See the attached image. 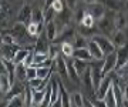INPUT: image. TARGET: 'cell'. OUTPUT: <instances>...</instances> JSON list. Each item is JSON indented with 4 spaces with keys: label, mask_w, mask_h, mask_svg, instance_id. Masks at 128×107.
Segmentation results:
<instances>
[{
    "label": "cell",
    "mask_w": 128,
    "mask_h": 107,
    "mask_svg": "<svg viewBox=\"0 0 128 107\" xmlns=\"http://www.w3.org/2000/svg\"><path fill=\"white\" fill-rule=\"evenodd\" d=\"M114 14H112V16H108V14L105 13L104 17H101L100 20H97V26H98L100 33H102V34H105V36H111V33L115 30Z\"/></svg>",
    "instance_id": "obj_1"
},
{
    "label": "cell",
    "mask_w": 128,
    "mask_h": 107,
    "mask_svg": "<svg viewBox=\"0 0 128 107\" xmlns=\"http://www.w3.org/2000/svg\"><path fill=\"white\" fill-rule=\"evenodd\" d=\"M92 39H94L98 44H100V47L102 49V51H104L105 56L117 50V46L112 43V40H111L110 36H105V34H104V36H102V34H96Z\"/></svg>",
    "instance_id": "obj_2"
},
{
    "label": "cell",
    "mask_w": 128,
    "mask_h": 107,
    "mask_svg": "<svg viewBox=\"0 0 128 107\" xmlns=\"http://www.w3.org/2000/svg\"><path fill=\"white\" fill-rule=\"evenodd\" d=\"M53 71H57L61 77H66V79H68V69H67V60H66V57L63 54H60L57 56L53 60V67H51Z\"/></svg>",
    "instance_id": "obj_3"
},
{
    "label": "cell",
    "mask_w": 128,
    "mask_h": 107,
    "mask_svg": "<svg viewBox=\"0 0 128 107\" xmlns=\"http://www.w3.org/2000/svg\"><path fill=\"white\" fill-rule=\"evenodd\" d=\"M127 63H128V42L124 46L117 47V66H115L114 71L125 67Z\"/></svg>",
    "instance_id": "obj_4"
},
{
    "label": "cell",
    "mask_w": 128,
    "mask_h": 107,
    "mask_svg": "<svg viewBox=\"0 0 128 107\" xmlns=\"http://www.w3.org/2000/svg\"><path fill=\"white\" fill-rule=\"evenodd\" d=\"M112 83H114V79L111 77V73H108V74L104 76V79L101 80L100 86H98V88H97V97L100 98H104L105 94H107V91L111 88V86H112Z\"/></svg>",
    "instance_id": "obj_5"
},
{
    "label": "cell",
    "mask_w": 128,
    "mask_h": 107,
    "mask_svg": "<svg viewBox=\"0 0 128 107\" xmlns=\"http://www.w3.org/2000/svg\"><path fill=\"white\" fill-rule=\"evenodd\" d=\"M17 22L24 23L26 26H28V24L33 22V9H32V6L28 5V3H26V5L20 9L18 16H17Z\"/></svg>",
    "instance_id": "obj_6"
},
{
    "label": "cell",
    "mask_w": 128,
    "mask_h": 107,
    "mask_svg": "<svg viewBox=\"0 0 128 107\" xmlns=\"http://www.w3.org/2000/svg\"><path fill=\"white\" fill-rule=\"evenodd\" d=\"M87 12L90 14H92V17L96 20H100L101 17L105 16V5H102L101 2H96V3H91V5H87Z\"/></svg>",
    "instance_id": "obj_7"
},
{
    "label": "cell",
    "mask_w": 128,
    "mask_h": 107,
    "mask_svg": "<svg viewBox=\"0 0 128 107\" xmlns=\"http://www.w3.org/2000/svg\"><path fill=\"white\" fill-rule=\"evenodd\" d=\"M74 37H76V32H74V29L68 27V26H66V27L61 29V32L57 34V37H56L54 42L56 43H66V42H70V43H73Z\"/></svg>",
    "instance_id": "obj_8"
},
{
    "label": "cell",
    "mask_w": 128,
    "mask_h": 107,
    "mask_svg": "<svg viewBox=\"0 0 128 107\" xmlns=\"http://www.w3.org/2000/svg\"><path fill=\"white\" fill-rule=\"evenodd\" d=\"M115 66H117V50L107 54L104 57V66H102V73L108 74V73H112L115 70Z\"/></svg>",
    "instance_id": "obj_9"
},
{
    "label": "cell",
    "mask_w": 128,
    "mask_h": 107,
    "mask_svg": "<svg viewBox=\"0 0 128 107\" xmlns=\"http://www.w3.org/2000/svg\"><path fill=\"white\" fill-rule=\"evenodd\" d=\"M18 43H2V57L13 60L17 50L20 49Z\"/></svg>",
    "instance_id": "obj_10"
},
{
    "label": "cell",
    "mask_w": 128,
    "mask_h": 107,
    "mask_svg": "<svg viewBox=\"0 0 128 107\" xmlns=\"http://www.w3.org/2000/svg\"><path fill=\"white\" fill-rule=\"evenodd\" d=\"M87 47H88V50H90V53H91V56H92L94 60H96V59H104V56H105L104 51H102L100 44H98L94 39H90V40H88Z\"/></svg>",
    "instance_id": "obj_11"
},
{
    "label": "cell",
    "mask_w": 128,
    "mask_h": 107,
    "mask_svg": "<svg viewBox=\"0 0 128 107\" xmlns=\"http://www.w3.org/2000/svg\"><path fill=\"white\" fill-rule=\"evenodd\" d=\"M48 42L50 40L47 39V36H40L34 43V53H46V54H48V49H50Z\"/></svg>",
    "instance_id": "obj_12"
},
{
    "label": "cell",
    "mask_w": 128,
    "mask_h": 107,
    "mask_svg": "<svg viewBox=\"0 0 128 107\" xmlns=\"http://www.w3.org/2000/svg\"><path fill=\"white\" fill-rule=\"evenodd\" d=\"M12 84H13V81L10 79V74L7 71H2V74H0V90H2V94L3 96L10 90Z\"/></svg>",
    "instance_id": "obj_13"
},
{
    "label": "cell",
    "mask_w": 128,
    "mask_h": 107,
    "mask_svg": "<svg viewBox=\"0 0 128 107\" xmlns=\"http://www.w3.org/2000/svg\"><path fill=\"white\" fill-rule=\"evenodd\" d=\"M111 40H112V43H114L117 47L120 46H124L125 43H127V36L124 34L122 30H118V29H115L114 32L111 33Z\"/></svg>",
    "instance_id": "obj_14"
},
{
    "label": "cell",
    "mask_w": 128,
    "mask_h": 107,
    "mask_svg": "<svg viewBox=\"0 0 128 107\" xmlns=\"http://www.w3.org/2000/svg\"><path fill=\"white\" fill-rule=\"evenodd\" d=\"M24 90H26V87H23V84L20 83V81H18V83H13V84H12V87H10V90L4 94L6 100H10V98L14 97V96L24 94Z\"/></svg>",
    "instance_id": "obj_15"
},
{
    "label": "cell",
    "mask_w": 128,
    "mask_h": 107,
    "mask_svg": "<svg viewBox=\"0 0 128 107\" xmlns=\"http://www.w3.org/2000/svg\"><path fill=\"white\" fill-rule=\"evenodd\" d=\"M44 34L47 36V39H48L50 42H54V40H56L57 34H58V29H57V23H56V20L46 23V33H44Z\"/></svg>",
    "instance_id": "obj_16"
},
{
    "label": "cell",
    "mask_w": 128,
    "mask_h": 107,
    "mask_svg": "<svg viewBox=\"0 0 128 107\" xmlns=\"http://www.w3.org/2000/svg\"><path fill=\"white\" fill-rule=\"evenodd\" d=\"M80 34H82L84 37H87V39H90V37H94L97 33L100 32L98 30V26H94V27H87V26H84V24H78V30H77Z\"/></svg>",
    "instance_id": "obj_17"
},
{
    "label": "cell",
    "mask_w": 128,
    "mask_h": 107,
    "mask_svg": "<svg viewBox=\"0 0 128 107\" xmlns=\"http://www.w3.org/2000/svg\"><path fill=\"white\" fill-rule=\"evenodd\" d=\"M74 59H81V60H87V61H91L94 60L91 56V53L88 50V47H80V49H76L74 50V54H73Z\"/></svg>",
    "instance_id": "obj_18"
},
{
    "label": "cell",
    "mask_w": 128,
    "mask_h": 107,
    "mask_svg": "<svg viewBox=\"0 0 128 107\" xmlns=\"http://www.w3.org/2000/svg\"><path fill=\"white\" fill-rule=\"evenodd\" d=\"M127 17H125V14L121 13V12H115L114 14V24H115V29H118V30H124V29L127 27Z\"/></svg>",
    "instance_id": "obj_19"
},
{
    "label": "cell",
    "mask_w": 128,
    "mask_h": 107,
    "mask_svg": "<svg viewBox=\"0 0 128 107\" xmlns=\"http://www.w3.org/2000/svg\"><path fill=\"white\" fill-rule=\"evenodd\" d=\"M67 69H68V79L76 81V83H80V74L76 70V66H74V61L70 60V57L67 59Z\"/></svg>",
    "instance_id": "obj_20"
},
{
    "label": "cell",
    "mask_w": 128,
    "mask_h": 107,
    "mask_svg": "<svg viewBox=\"0 0 128 107\" xmlns=\"http://www.w3.org/2000/svg\"><path fill=\"white\" fill-rule=\"evenodd\" d=\"M81 80H82V83L86 84V87H88V88H94V81H92V70H91V66H88L87 70L84 71V74L81 76Z\"/></svg>",
    "instance_id": "obj_21"
},
{
    "label": "cell",
    "mask_w": 128,
    "mask_h": 107,
    "mask_svg": "<svg viewBox=\"0 0 128 107\" xmlns=\"http://www.w3.org/2000/svg\"><path fill=\"white\" fill-rule=\"evenodd\" d=\"M70 106L71 107H82L84 106V97H82L81 93H76L70 94Z\"/></svg>",
    "instance_id": "obj_22"
},
{
    "label": "cell",
    "mask_w": 128,
    "mask_h": 107,
    "mask_svg": "<svg viewBox=\"0 0 128 107\" xmlns=\"http://www.w3.org/2000/svg\"><path fill=\"white\" fill-rule=\"evenodd\" d=\"M44 96H46V88H43V90L33 88V106H41Z\"/></svg>",
    "instance_id": "obj_23"
},
{
    "label": "cell",
    "mask_w": 128,
    "mask_h": 107,
    "mask_svg": "<svg viewBox=\"0 0 128 107\" xmlns=\"http://www.w3.org/2000/svg\"><path fill=\"white\" fill-rule=\"evenodd\" d=\"M74 50H76V47H74L73 43H70V42L61 43V54H63L66 59H68V57H73Z\"/></svg>",
    "instance_id": "obj_24"
},
{
    "label": "cell",
    "mask_w": 128,
    "mask_h": 107,
    "mask_svg": "<svg viewBox=\"0 0 128 107\" xmlns=\"http://www.w3.org/2000/svg\"><path fill=\"white\" fill-rule=\"evenodd\" d=\"M74 66H76V70H77V73L80 74V77H81L82 74H84V71L87 70V67L90 64H88L87 60H81V59H74Z\"/></svg>",
    "instance_id": "obj_25"
},
{
    "label": "cell",
    "mask_w": 128,
    "mask_h": 107,
    "mask_svg": "<svg viewBox=\"0 0 128 107\" xmlns=\"http://www.w3.org/2000/svg\"><path fill=\"white\" fill-rule=\"evenodd\" d=\"M73 44L76 49H80V47H87L88 44V39L87 37H84L82 34H80V33H76V37H74L73 40Z\"/></svg>",
    "instance_id": "obj_26"
},
{
    "label": "cell",
    "mask_w": 128,
    "mask_h": 107,
    "mask_svg": "<svg viewBox=\"0 0 128 107\" xmlns=\"http://www.w3.org/2000/svg\"><path fill=\"white\" fill-rule=\"evenodd\" d=\"M60 54H61V44L53 42L50 44V49H48V56H50V59L51 60H54L56 57L60 56Z\"/></svg>",
    "instance_id": "obj_27"
},
{
    "label": "cell",
    "mask_w": 128,
    "mask_h": 107,
    "mask_svg": "<svg viewBox=\"0 0 128 107\" xmlns=\"http://www.w3.org/2000/svg\"><path fill=\"white\" fill-rule=\"evenodd\" d=\"M28 53H30V49H18L17 53H16V56H14L13 61L16 63V64H20V63H23L24 60H26V57L28 56Z\"/></svg>",
    "instance_id": "obj_28"
},
{
    "label": "cell",
    "mask_w": 128,
    "mask_h": 107,
    "mask_svg": "<svg viewBox=\"0 0 128 107\" xmlns=\"http://www.w3.org/2000/svg\"><path fill=\"white\" fill-rule=\"evenodd\" d=\"M57 17V12L54 10L53 6H48V7H44V23H48V22H53Z\"/></svg>",
    "instance_id": "obj_29"
},
{
    "label": "cell",
    "mask_w": 128,
    "mask_h": 107,
    "mask_svg": "<svg viewBox=\"0 0 128 107\" xmlns=\"http://www.w3.org/2000/svg\"><path fill=\"white\" fill-rule=\"evenodd\" d=\"M104 100H105V103H107V107H115L117 106V97H115V94H114L112 86H111V88L107 91Z\"/></svg>",
    "instance_id": "obj_30"
},
{
    "label": "cell",
    "mask_w": 128,
    "mask_h": 107,
    "mask_svg": "<svg viewBox=\"0 0 128 107\" xmlns=\"http://www.w3.org/2000/svg\"><path fill=\"white\" fill-rule=\"evenodd\" d=\"M41 26L43 23H36V22H32V23L27 26V30H28V34L33 36V37H37V34L41 33Z\"/></svg>",
    "instance_id": "obj_31"
},
{
    "label": "cell",
    "mask_w": 128,
    "mask_h": 107,
    "mask_svg": "<svg viewBox=\"0 0 128 107\" xmlns=\"http://www.w3.org/2000/svg\"><path fill=\"white\" fill-rule=\"evenodd\" d=\"M24 94H20V96H14L10 100H7V106L9 107H22L24 106Z\"/></svg>",
    "instance_id": "obj_32"
},
{
    "label": "cell",
    "mask_w": 128,
    "mask_h": 107,
    "mask_svg": "<svg viewBox=\"0 0 128 107\" xmlns=\"http://www.w3.org/2000/svg\"><path fill=\"white\" fill-rule=\"evenodd\" d=\"M96 22H97V20L92 17V14H90L87 12V13L84 14L82 20L80 22V24H84V26H87V27H94V26H96Z\"/></svg>",
    "instance_id": "obj_33"
},
{
    "label": "cell",
    "mask_w": 128,
    "mask_h": 107,
    "mask_svg": "<svg viewBox=\"0 0 128 107\" xmlns=\"http://www.w3.org/2000/svg\"><path fill=\"white\" fill-rule=\"evenodd\" d=\"M98 2H101L102 5H105V7H108V10L117 12L120 9V2L121 0H98Z\"/></svg>",
    "instance_id": "obj_34"
},
{
    "label": "cell",
    "mask_w": 128,
    "mask_h": 107,
    "mask_svg": "<svg viewBox=\"0 0 128 107\" xmlns=\"http://www.w3.org/2000/svg\"><path fill=\"white\" fill-rule=\"evenodd\" d=\"M24 106H33V88L30 86L24 90Z\"/></svg>",
    "instance_id": "obj_35"
},
{
    "label": "cell",
    "mask_w": 128,
    "mask_h": 107,
    "mask_svg": "<svg viewBox=\"0 0 128 107\" xmlns=\"http://www.w3.org/2000/svg\"><path fill=\"white\" fill-rule=\"evenodd\" d=\"M33 22H36V23H43V22H44V10H40V9L33 10Z\"/></svg>",
    "instance_id": "obj_36"
},
{
    "label": "cell",
    "mask_w": 128,
    "mask_h": 107,
    "mask_svg": "<svg viewBox=\"0 0 128 107\" xmlns=\"http://www.w3.org/2000/svg\"><path fill=\"white\" fill-rule=\"evenodd\" d=\"M2 43H17V42H16V39H14V36L12 33H6L3 30V33H2Z\"/></svg>",
    "instance_id": "obj_37"
},
{
    "label": "cell",
    "mask_w": 128,
    "mask_h": 107,
    "mask_svg": "<svg viewBox=\"0 0 128 107\" xmlns=\"http://www.w3.org/2000/svg\"><path fill=\"white\" fill-rule=\"evenodd\" d=\"M43 81H44V79H41V77H34V79L28 80V86H30L32 88H38Z\"/></svg>",
    "instance_id": "obj_38"
},
{
    "label": "cell",
    "mask_w": 128,
    "mask_h": 107,
    "mask_svg": "<svg viewBox=\"0 0 128 107\" xmlns=\"http://www.w3.org/2000/svg\"><path fill=\"white\" fill-rule=\"evenodd\" d=\"M34 77H37V67H34V66H28L27 67V80L34 79Z\"/></svg>",
    "instance_id": "obj_39"
},
{
    "label": "cell",
    "mask_w": 128,
    "mask_h": 107,
    "mask_svg": "<svg viewBox=\"0 0 128 107\" xmlns=\"http://www.w3.org/2000/svg\"><path fill=\"white\" fill-rule=\"evenodd\" d=\"M51 6L54 7V10L57 12V13H60V12H63V10H64V3H63V0H54Z\"/></svg>",
    "instance_id": "obj_40"
},
{
    "label": "cell",
    "mask_w": 128,
    "mask_h": 107,
    "mask_svg": "<svg viewBox=\"0 0 128 107\" xmlns=\"http://www.w3.org/2000/svg\"><path fill=\"white\" fill-rule=\"evenodd\" d=\"M23 63L27 66V67H28V66H32L33 63H34V53H32V51H30V53H28V56L26 57V60H24Z\"/></svg>",
    "instance_id": "obj_41"
},
{
    "label": "cell",
    "mask_w": 128,
    "mask_h": 107,
    "mask_svg": "<svg viewBox=\"0 0 128 107\" xmlns=\"http://www.w3.org/2000/svg\"><path fill=\"white\" fill-rule=\"evenodd\" d=\"M77 3H78V0H66V6L70 7L71 10H74L77 7Z\"/></svg>",
    "instance_id": "obj_42"
},
{
    "label": "cell",
    "mask_w": 128,
    "mask_h": 107,
    "mask_svg": "<svg viewBox=\"0 0 128 107\" xmlns=\"http://www.w3.org/2000/svg\"><path fill=\"white\" fill-rule=\"evenodd\" d=\"M122 106H128V83H127V86L124 87V101H122Z\"/></svg>",
    "instance_id": "obj_43"
},
{
    "label": "cell",
    "mask_w": 128,
    "mask_h": 107,
    "mask_svg": "<svg viewBox=\"0 0 128 107\" xmlns=\"http://www.w3.org/2000/svg\"><path fill=\"white\" fill-rule=\"evenodd\" d=\"M53 2H54V0H44V7L51 6V5H53Z\"/></svg>",
    "instance_id": "obj_44"
},
{
    "label": "cell",
    "mask_w": 128,
    "mask_h": 107,
    "mask_svg": "<svg viewBox=\"0 0 128 107\" xmlns=\"http://www.w3.org/2000/svg\"><path fill=\"white\" fill-rule=\"evenodd\" d=\"M84 106H88V107H91V106H92V103L90 101V100H87V98H84Z\"/></svg>",
    "instance_id": "obj_45"
},
{
    "label": "cell",
    "mask_w": 128,
    "mask_h": 107,
    "mask_svg": "<svg viewBox=\"0 0 128 107\" xmlns=\"http://www.w3.org/2000/svg\"><path fill=\"white\" fill-rule=\"evenodd\" d=\"M81 2H84L86 5H91V3H96V2H98V0H81Z\"/></svg>",
    "instance_id": "obj_46"
},
{
    "label": "cell",
    "mask_w": 128,
    "mask_h": 107,
    "mask_svg": "<svg viewBox=\"0 0 128 107\" xmlns=\"http://www.w3.org/2000/svg\"><path fill=\"white\" fill-rule=\"evenodd\" d=\"M26 2H27L28 5H30V3H33V2H34V0H26Z\"/></svg>",
    "instance_id": "obj_47"
},
{
    "label": "cell",
    "mask_w": 128,
    "mask_h": 107,
    "mask_svg": "<svg viewBox=\"0 0 128 107\" xmlns=\"http://www.w3.org/2000/svg\"><path fill=\"white\" fill-rule=\"evenodd\" d=\"M125 2H127V7H128V0H125Z\"/></svg>",
    "instance_id": "obj_48"
}]
</instances>
